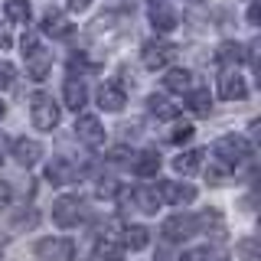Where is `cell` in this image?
Here are the masks:
<instances>
[{"label": "cell", "instance_id": "6da1fadb", "mask_svg": "<svg viewBox=\"0 0 261 261\" xmlns=\"http://www.w3.org/2000/svg\"><path fill=\"white\" fill-rule=\"evenodd\" d=\"M209 225H219L216 212H202V216L179 212V216H170L167 222L160 225V235H163V242L176 245V242H186V239H193V235H199L202 228H209Z\"/></svg>", "mask_w": 261, "mask_h": 261}, {"label": "cell", "instance_id": "7a4b0ae2", "mask_svg": "<svg viewBox=\"0 0 261 261\" xmlns=\"http://www.w3.org/2000/svg\"><path fill=\"white\" fill-rule=\"evenodd\" d=\"M216 157L222 167H242V163L251 160V144L239 134H225L216 141Z\"/></svg>", "mask_w": 261, "mask_h": 261}, {"label": "cell", "instance_id": "3957f363", "mask_svg": "<svg viewBox=\"0 0 261 261\" xmlns=\"http://www.w3.org/2000/svg\"><path fill=\"white\" fill-rule=\"evenodd\" d=\"M30 114H33V124H36L39 130H53L56 124H59V118H62L56 98L46 95V92H36L30 98Z\"/></svg>", "mask_w": 261, "mask_h": 261}, {"label": "cell", "instance_id": "277c9868", "mask_svg": "<svg viewBox=\"0 0 261 261\" xmlns=\"http://www.w3.org/2000/svg\"><path fill=\"white\" fill-rule=\"evenodd\" d=\"M82 216H85V206H82L79 196H59V199L53 202V222L59 225V228L79 225Z\"/></svg>", "mask_w": 261, "mask_h": 261}, {"label": "cell", "instance_id": "5b68a950", "mask_svg": "<svg viewBox=\"0 0 261 261\" xmlns=\"http://www.w3.org/2000/svg\"><path fill=\"white\" fill-rule=\"evenodd\" d=\"M157 193L160 202H170V206H190L196 199V186L193 183H176V179H157Z\"/></svg>", "mask_w": 261, "mask_h": 261}, {"label": "cell", "instance_id": "8992f818", "mask_svg": "<svg viewBox=\"0 0 261 261\" xmlns=\"http://www.w3.org/2000/svg\"><path fill=\"white\" fill-rule=\"evenodd\" d=\"M36 258L39 261H75V245L69 239H43L36 242Z\"/></svg>", "mask_w": 261, "mask_h": 261}, {"label": "cell", "instance_id": "52a82bcc", "mask_svg": "<svg viewBox=\"0 0 261 261\" xmlns=\"http://www.w3.org/2000/svg\"><path fill=\"white\" fill-rule=\"evenodd\" d=\"M173 53L176 49L167 43V39H150V43H144V49H141V62H144V69H163L170 59H173Z\"/></svg>", "mask_w": 261, "mask_h": 261}, {"label": "cell", "instance_id": "ba28073f", "mask_svg": "<svg viewBox=\"0 0 261 261\" xmlns=\"http://www.w3.org/2000/svg\"><path fill=\"white\" fill-rule=\"evenodd\" d=\"M147 16H150V23H153L157 33H173L176 23H179V16H176V10H173L170 0H153L150 10H147Z\"/></svg>", "mask_w": 261, "mask_h": 261}, {"label": "cell", "instance_id": "9c48e42d", "mask_svg": "<svg viewBox=\"0 0 261 261\" xmlns=\"http://www.w3.org/2000/svg\"><path fill=\"white\" fill-rule=\"evenodd\" d=\"M10 157L20 167H33V163L43 157V144L36 137H16V141H10Z\"/></svg>", "mask_w": 261, "mask_h": 261}, {"label": "cell", "instance_id": "30bf717a", "mask_svg": "<svg viewBox=\"0 0 261 261\" xmlns=\"http://www.w3.org/2000/svg\"><path fill=\"white\" fill-rule=\"evenodd\" d=\"M75 134H79V141L88 144V147H101L105 144V127H101V121H98L95 114H79Z\"/></svg>", "mask_w": 261, "mask_h": 261}, {"label": "cell", "instance_id": "8fae6325", "mask_svg": "<svg viewBox=\"0 0 261 261\" xmlns=\"http://www.w3.org/2000/svg\"><path fill=\"white\" fill-rule=\"evenodd\" d=\"M219 95H222L225 101H242V98L248 95V85H245V79L235 69H225L222 75H219Z\"/></svg>", "mask_w": 261, "mask_h": 261}, {"label": "cell", "instance_id": "7c38bea8", "mask_svg": "<svg viewBox=\"0 0 261 261\" xmlns=\"http://www.w3.org/2000/svg\"><path fill=\"white\" fill-rule=\"evenodd\" d=\"M124 105H127V95L118 82H105V85L98 88V108L101 111H121Z\"/></svg>", "mask_w": 261, "mask_h": 261}, {"label": "cell", "instance_id": "4fadbf2b", "mask_svg": "<svg viewBox=\"0 0 261 261\" xmlns=\"http://www.w3.org/2000/svg\"><path fill=\"white\" fill-rule=\"evenodd\" d=\"M75 173H79V170L72 167L65 157H53V160L46 163V179L53 186H69L72 179H75Z\"/></svg>", "mask_w": 261, "mask_h": 261}, {"label": "cell", "instance_id": "5bb4252c", "mask_svg": "<svg viewBox=\"0 0 261 261\" xmlns=\"http://www.w3.org/2000/svg\"><path fill=\"white\" fill-rule=\"evenodd\" d=\"M62 101H65V108H72V111H82V108H85V101H88L85 82L75 79V75L65 79V85H62Z\"/></svg>", "mask_w": 261, "mask_h": 261}, {"label": "cell", "instance_id": "9a60e30c", "mask_svg": "<svg viewBox=\"0 0 261 261\" xmlns=\"http://www.w3.org/2000/svg\"><path fill=\"white\" fill-rule=\"evenodd\" d=\"M23 59H27V72H30V79H33V82H43V79L49 75V69H53V56H49L43 46H39L36 53L23 56Z\"/></svg>", "mask_w": 261, "mask_h": 261}, {"label": "cell", "instance_id": "2e32d148", "mask_svg": "<svg viewBox=\"0 0 261 261\" xmlns=\"http://www.w3.org/2000/svg\"><path fill=\"white\" fill-rule=\"evenodd\" d=\"M130 199H134V206L141 209V212H157L160 209V193H157V186H137L134 193H130Z\"/></svg>", "mask_w": 261, "mask_h": 261}, {"label": "cell", "instance_id": "e0dca14e", "mask_svg": "<svg viewBox=\"0 0 261 261\" xmlns=\"http://www.w3.org/2000/svg\"><path fill=\"white\" fill-rule=\"evenodd\" d=\"M163 88L167 92H176V95H186L193 88V72L190 69H170L163 75Z\"/></svg>", "mask_w": 261, "mask_h": 261}, {"label": "cell", "instance_id": "ac0fdd59", "mask_svg": "<svg viewBox=\"0 0 261 261\" xmlns=\"http://www.w3.org/2000/svg\"><path fill=\"white\" fill-rule=\"evenodd\" d=\"M130 167H134L137 176H157V170H160V153H157V150H141V153H134Z\"/></svg>", "mask_w": 261, "mask_h": 261}, {"label": "cell", "instance_id": "d6986e66", "mask_svg": "<svg viewBox=\"0 0 261 261\" xmlns=\"http://www.w3.org/2000/svg\"><path fill=\"white\" fill-rule=\"evenodd\" d=\"M43 33H49L53 39H65L72 33V27H69V20H65L59 10H46L43 13Z\"/></svg>", "mask_w": 261, "mask_h": 261}, {"label": "cell", "instance_id": "ffe728a7", "mask_svg": "<svg viewBox=\"0 0 261 261\" xmlns=\"http://www.w3.org/2000/svg\"><path fill=\"white\" fill-rule=\"evenodd\" d=\"M186 108H190L196 118H206V114L212 111V95H209V88H190V92H186Z\"/></svg>", "mask_w": 261, "mask_h": 261}, {"label": "cell", "instance_id": "44dd1931", "mask_svg": "<svg viewBox=\"0 0 261 261\" xmlns=\"http://www.w3.org/2000/svg\"><path fill=\"white\" fill-rule=\"evenodd\" d=\"M124 258V245L121 242H114V239H98V245H95V261H121Z\"/></svg>", "mask_w": 261, "mask_h": 261}, {"label": "cell", "instance_id": "7402d4cb", "mask_svg": "<svg viewBox=\"0 0 261 261\" xmlns=\"http://www.w3.org/2000/svg\"><path fill=\"white\" fill-rule=\"evenodd\" d=\"M199 167H202V150H183L179 157H173V170H176V173H183V176L196 173Z\"/></svg>", "mask_w": 261, "mask_h": 261}, {"label": "cell", "instance_id": "603a6c76", "mask_svg": "<svg viewBox=\"0 0 261 261\" xmlns=\"http://www.w3.org/2000/svg\"><path fill=\"white\" fill-rule=\"evenodd\" d=\"M147 242H150V232H147L144 225H127V228H124V239H121V245H124V248H130V251L147 248Z\"/></svg>", "mask_w": 261, "mask_h": 261}, {"label": "cell", "instance_id": "cb8c5ba5", "mask_svg": "<svg viewBox=\"0 0 261 261\" xmlns=\"http://www.w3.org/2000/svg\"><path fill=\"white\" fill-rule=\"evenodd\" d=\"M4 13H7V20H10V23H20V27H27V23H30V16H33V10H30V0H7Z\"/></svg>", "mask_w": 261, "mask_h": 261}, {"label": "cell", "instance_id": "d4e9b609", "mask_svg": "<svg viewBox=\"0 0 261 261\" xmlns=\"http://www.w3.org/2000/svg\"><path fill=\"white\" fill-rule=\"evenodd\" d=\"M216 59L222 65H239V62H245V46L242 43H222L216 49Z\"/></svg>", "mask_w": 261, "mask_h": 261}, {"label": "cell", "instance_id": "484cf974", "mask_svg": "<svg viewBox=\"0 0 261 261\" xmlns=\"http://www.w3.org/2000/svg\"><path fill=\"white\" fill-rule=\"evenodd\" d=\"M147 111H150L153 118H176V108L163 95H150V98H147Z\"/></svg>", "mask_w": 261, "mask_h": 261}, {"label": "cell", "instance_id": "4316f807", "mask_svg": "<svg viewBox=\"0 0 261 261\" xmlns=\"http://www.w3.org/2000/svg\"><path fill=\"white\" fill-rule=\"evenodd\" d=\"M118 179H111V176H101L98 179V186H95V193H98V199H111V196H118Z\"/></svg>", "mask_w": 261, "mask_h": 261}, {"label": "cell", "instance_id": "83f0119b", "mask_svg": "<svg viewBox=\"0 0 261 261\" xmlns=\"http://www.w3.org/2000/svg\"><path fill=\"white\" fill-rule=\"evenodd\" d=\"M190 137H193V124H186V121H183V124H176L173 130H170V141H173V144H186Z\"/></svg>", "mask_w": 261, "mask_h": 261}, {"label": "cell", "instance_id": "f1b7e54d", "mask_svg": "<svg viewBox=\"0 0 261 261\" xmlns=\"http://www.w3.org/2000/svg\"><path fill=\"white\" fill-rule=\"evenodd\" d=\"M13 79H16V69L7 59H0V88H10Z\"/></svg>", "mask_w": 261, "mask_h": 261}, {"label": "cell", "instance_id": "f546056e", "mask_svg": "<svg viewBox=\"0 0 261 261\" xmlns=\"http://www.w3.org/2000/svg\"><path fill=\"white\" fill-rule=\"evenodd\" d=\"M20 46H23V56L36 53V49H39V36L33 30H27V33H23V39H20Z\"/></svg>", "mask_w": 261, "mask_h": 261}, {"label": "cell", "instance_id": "4dcf8cb0", "mask_svg": "<svg viewBox=\"0 0 261 261\" xmlns=\"http://www.w3.org/2000/svg\"><path fill=\"white\" fill-rule=\"evenodd\" d=\"M36 222H39V216H36V212H33V209H30V212H20L13 225H16V228H33Z\"/></svg>", "mask_w": 261, "mask_h": 261}, {"label": "cell", "instance_id": "1f68e13d", "mask_svg": "<svg viewBox=\"0 0 261 261\" xmlns=\"http://www.w3.org/2000/svg\"><path fill=\"white\" fill-rule=\"evenodd\" d=\"M10 202H13V186L7 179H0V209H7Z\"/></svg>", "mask_w": 261, "mask_h": 261}, {"label": "cell", "instance_id": "d6a6232c", "mask_svg": "<svg viewBox=\"0 0 261 261\" xmlns=\"http://www.w3.org/2000/svg\"><path fill=\"white\" fill-rule=\"evenodd\" d=\"M176 261H209V248H193V251H183V258Z\"/></svg>", "mask_w": 261, "mask_h": 261}, {"label": "cell", "instance_id": "836d02e7", "mask_svg": "<svg viewBox=\"0 0 261 261\" xmlns=\"http://www.w3.org/2000/svg\"><path fill=\"white\" fill-rule=\"evenodd\" d=\"M88 4H92V0H69V10H72V13H85Z\"/></svg>", "mask_w": 261, "mask_h": 261}, {"label": "cell", "instance_id": "e575fe53", "mask_svg": "<svg viewBox=\"0 0 261 261\" xmlns=\"http://www.w3.org/2000/svg\"><path fill=\"white\" fill-rule=\"evenodd\" d=\"M242 255L245 261H255V242H242Z\"/></svg>", "mask_w": 261, "mask_h": 261}, {"label": "cell", "instance_id": "d590c367", "mask_svg": "<svg viewBox=\"0 0 261 261\" xmlns=\"http://www.w3.org/2000/svg\"><path fill=\"white\" fill-rule=\"evenodd\" d=\"M7 150H10V141H7V137H4V134H0V163H4V160H7Z\"/></svg>", "mask_w": 261, "mask_h": 261}, {"label": "cell", "instance_id": "8d00e7d4", "mask_svg": "<svg viewBox=\"0 0 261 261\" xmlns=\"http://www.w3.org/2000/svg\"><path fill=\"white\" fill-rule=\"evenodd\" d=\"M124 157H127V147H118V150H111V160H114V163H121Z\"/></svg>", "mask_w": 261, "mask_h": 261}, {"label": "cell", "instance_id": "74e56055", "mask_svg": "<svg viewBox=\"0 0 261 261\" xmlns=\"http://www.w3.org/2000/svg\"><path fill=\"white\" fill-rule=\"evenodd\" d=\"M248 23H251V27H258V4H251V10H248Z\"/></svg>", "mask_w": 261, "mask_h": 261}, {"label": "cell", "instance_id": "f35d334b", "mask_svg": "<svg viewBox=\"0 0 261 261\" xmlns=\"http://www.w3.org/2000/svg\"><path fill=\"white\" fill-rule=\"evenodd\" d=\"M157 261H176V258H173V255H170V251H167V248H160V251H157Z\"/></svg>", "mask_w": 261, "mask_h": 261}, {"label": "cell", "instance_id": "ab89813d", "mask_svg": "<svg viewBox=\"0 0 261 261\" xmlns=\"http://www.w3.org/2000/svg\"><path fill=\"white\" fill-rule=\"evenodd\" d=\"M7 46H10V36H7V33L0 30V49H7Z\"/></svg>", "mask_w": 261, "mask_h": 261}, {"label": "cell", "instance_id": "60d3db41", "mask_svg": "<svg viewBox=\"0 0 261 261\" xmlns=\"http://www.w3.org/2000/svg\"><path fill=\"white\" fill-rule=\"evenodd\" d=\"M4 114H7V105H4V101H0V118H4Z\"/></svg>", "mask_w": 261, "mask_h": 261}]
</instances>
